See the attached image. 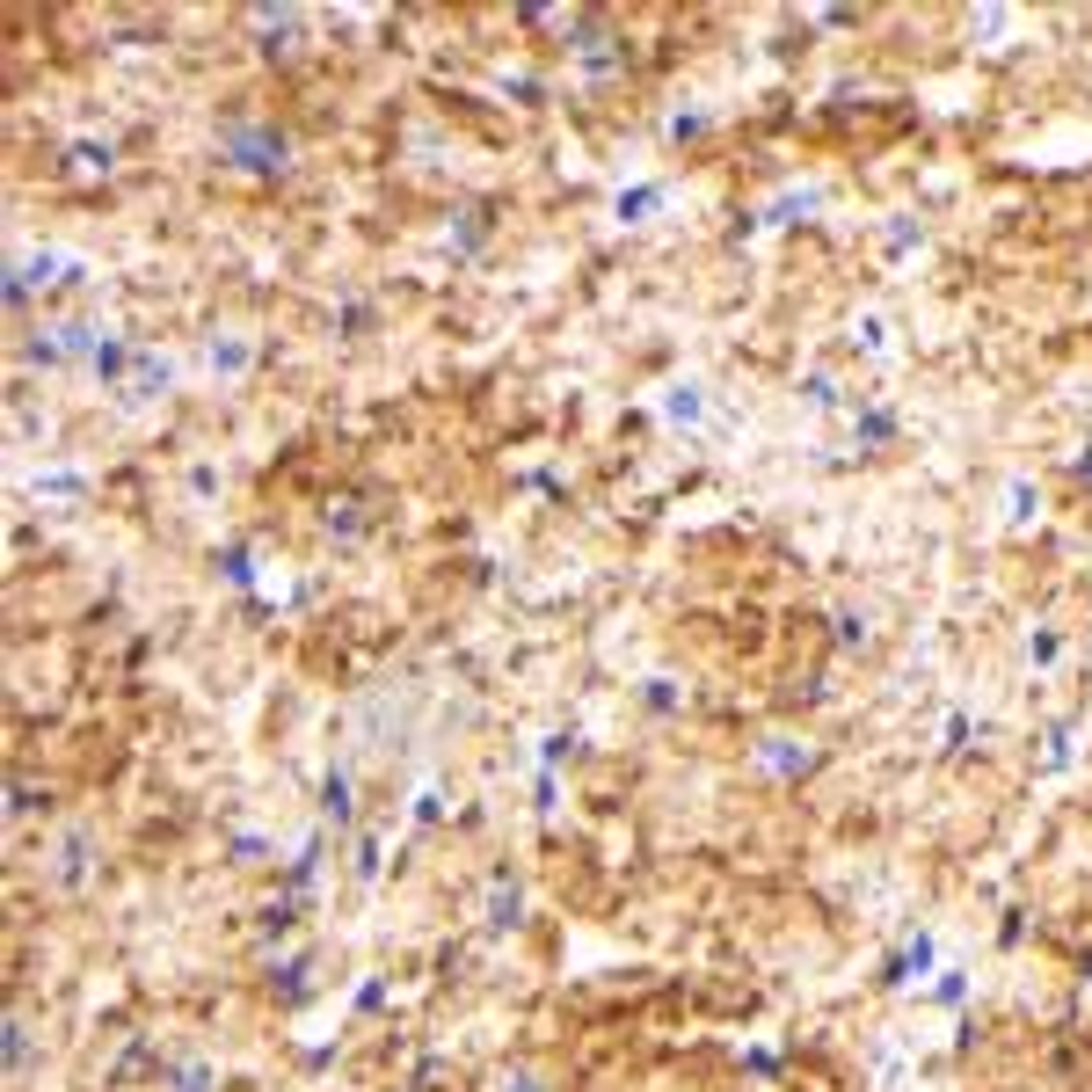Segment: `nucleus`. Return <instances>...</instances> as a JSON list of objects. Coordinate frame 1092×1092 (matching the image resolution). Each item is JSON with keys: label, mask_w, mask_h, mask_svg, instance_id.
I'll list each match as a JSON object with an SVG mask.
<instances>
[{"label": "nucleus", "mask_w": 1092, "mask_h": 1092, "mask_svg": "<svg viewBox=\"0 0 1092 1092\" xmlns=\"http://www.w3.org/2000/svg\"><path fill=\"white\" fill-rule=\"evenodd\" d=\"M219 154L233 160V168H248V175H285L292 168V139L270 132V125H226L219 132Z\"/></svg>", "instance_id": "f257e3e1"}, {"label": "nucleus", "mask_w": 1092, "mask_h": 1092, "mask_svg": "<svg viewBox=\"0 0 1092 1092\" xmlns=\"http://www.w3.org/2000/svg\"><path fill=\"white\" fill-rule=\"evenodd\" d=\"M320 816H328V823H350V773H328V786H320Z\"/></svg>", "instance_id": "f03ea898"}, {"label": "nucleus", "mask_w": 1092, "mask_h": 1092, "mask_svg": "<svg viewBox=\"0 0 1092 1092\" xmlns=\"http://www.w3.org/2000/svg\"><path fill=\"white\" fill-rule=\"evenodd\" d=\"M7 1071H29V1027L22 1020L7 1027Z\"/></svg>", "instance_id": "7ed1b4c3"}, {"label": "nucleus", "mask_w": 1092, "mask_h": 1092, "mask_svg": "<svg viewBox=\"0 0 1092 1092\" xmlns=\"http://www.w3.org/2000/svg\"><path fill=\"white\" fill-rule=\"evenodd\" d=\"M211 364H219V372H248V350H241V342H211Z\"/></svg>", "instance_id": "20e7f679"}, {"label": "nucleus", "mask_w": 1092, "mask_h": 1092, "mask_svg": "<svg viewBox=\"0 0 1092 1092\" xmlns=\"http://www.w3.org/2000/svg\"><path fill=\"white\" fill-rule=\"evenodd\" d=\"M73 168H81V175H95V168H110V147H73Z\"/></svg>", "instance_id": "39448f33"}]
</instances>
